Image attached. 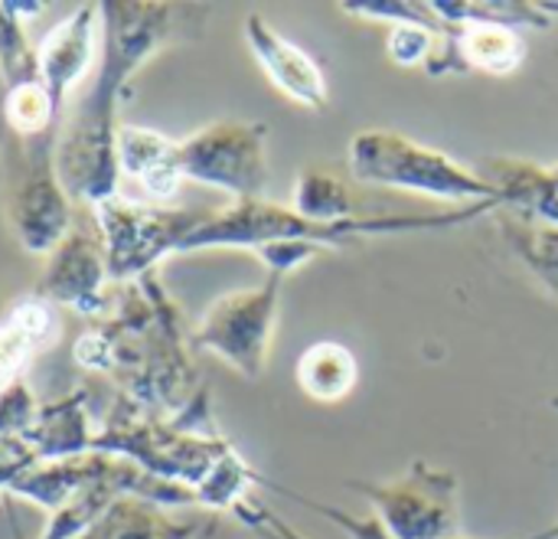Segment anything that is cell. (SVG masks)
Returning <instances> with one entry per match:
<instances>
[{"instance_id":"6da1fadb","label":"cell","mask_w":558,"mask_h":539,"mask_svg":"<svg viewBox=\"0 0 558 539\" xmlns=\"http://www.w3.org/2000/svg\"><path fill=\"white\" fill-rule=\"evenodd\" d=\"M98 69L72 111L62 118L56 170L69 200L98 206L118 196V101L128 79L170 39H177L183 10L147 0H105Z\"/></svg>"},{"instance_id":"7a4b0ae2","label":"cell","mask_w":558,"mask_h":539,"mask_svg":"<svg viewBox=\"0 0 558 539\" xmlns=\"http://www.w3.org/2000/svg\"><path fill=\"white\" fill-rule=\"evenodd\" d=\"M75 367L108 373L134 406L150 416H177L203 390L190 360V334L157 272L128 282L114 318L75 340Z\"/></svg>"},{"instance_id":"3957f363","label":"cell","mask_w":558,"mask_h":539,"mask_svg":"<svg viewBox=\"0 0 558 539\" xmlns=\"http://www.w3.org/2000/svg\"><path fill=\"white\" fill-rule=\"evenodd\" d=\"M504 209V203H471L451 213L435 216H353L343 223H314L298 216L291 206L268 203V200H242L229 203L222 209H206L199 226L183 245L186 252H206V249H248L258 252L275 242H311L324 252L343 249L350 242H360L366 236H402V232H432V229H458L468 226L487 213Z\"/></svg>"},{"instance_id":"277c9868","label":"cell","mask_w":558,"mask_h":539,"mask_svg":"<svg viewBox=\"0 0 558 539\" xmlns=\"http://www.w3.org/2000/svg\"><path fill=\"white\" fill-rule=\"evenodd\" d=\"M92 452L124 458L150 478L196 491L219 458L232 452V442H226L216 429L209 390L203 386L177 416H150L118 393L98 426Z\"/></svg>"},{"instance_id":"5b68a950","label":"cell","mask_w":558,"mask_h":539,"mask_svg":"<svg viewBox=\"0 0 558 539\" xmlns=\"http://www.w3.org/2000/svg\"><path fill=\"white\" fill-rule=\"evenodd\" d=\"M350 173L366 187L405 190L441 203H504L497 187L484 173L468 170L454 157L386 128H366L353 134Z\"/></svg>"},{"instance_id":"8992f818","label":"cell","mask_w":558,"mask_h":539,"mask_svg":"<svg viewBox=\"0 0 558 539\" xmlns=\"http://www.w3.org/2000/svg\"><path fill=\"white\" fill-rule=\"evenodd\" d=\"M56 147L59 134L20 137L0 128L3 216L13 239L33 255H49L72 229V203L56 170Z\"/></svg>"},{"instance_id":"52a82bcc","label":"cell","mask_w":558,"mask_h":539,"mask_svg":"<svg viewBox=\"0 0 558 539\" xmlns=\"http://www.w3.org/2000/svg\"><path fill=\"white\" fill-rule=\"evenodd\" d=\"M183 180L222 190L232 203L265 200L268 187V124L252 118H219L177 141Z\"/></svg>"},{"instance_id":"ba28073f","label":"cell","mask_w":558,"mask_h":539,"mask_svg":"<svg viewBox=\"0 0 558 539\" xmlns=\"http://www.w3.org/2000/svg\"><path fill=\"white\" fill-rule=\"evenodd\" d=\"M284 275L268 272L262 285L216 298L190 331V347L219 357L245 380H262L281 311Z\"/></svg>"},{"instance_id":"9c48e42d","label":"cell","mask_w":558,"mask_h":539,"mask_svg":"<svg viewBox=\"0 0 558 539\" xmlns=\"http://www.w3.org/2000/svg\"><path fill=\"white\" fill-rule=\"evenodd\" d=\"M347 488L373 507L389 539H458L461 484L454 471L418 458L392 481H350Z\"/></svg>"},{"instance_id":"30bf717a","label":"cell","mask_w":558,"mask_h":539,"mask_svg":"<svg viewBox=\"0 0 558 539\" xmlns=\"http://www.w3.org/2000/svg\"><path fill=\"white\" fill-rule=\"evenodd\" d=\"M206 209H163L111 196L95 206V223L105 239L111 282H137L170 255H183L186 239Z\"/></svg>"},{"instance_id":"8fae6325","label":"cell","mask_w":558,"mask_h":539,"mask_svg":"<svg viewBox=\"0 0 558 539\" xmlns=\"http://www.w3.org/2000/svg\"><path fill=\"white\" fill-rule=\"evenodd\" d=\"M108 252L98 223L72 226L65 239L49 252L33 295H39L49 304H65L82 318H101L108 311Z\"/></svg>"},{"instance_id":"7c38bea8","label":"cell","mask_w":558,"mask_h":539,"mask_svg":"<svg viewBox=\"0 0 558 539\" xmlns=\"http://www.w3.org/2000/svg\"><path fill=\"white\" fill-rule=\"evenodd\" d=\"M242 36L258 62V69L268 75V82L294 105L307 111H324L330 105V85L320 69V62L301 49L294 39L278 33L262 13H248L242 23Z\"/></svg>"},{"instance_id":"4fadbf2b","label":"cell","mask_w":558,"mask_h":539,"mask_svg":"<svg viewBox=\"0 0 558 539\" xmlns=\"http://www.w3.org/2000/svg\"><path fill=\"white\" fill-rule=\"evenodd\" d=\"M526 62V36L520 29L507 26H454L448 23V33L441 36L435 56L428 59L425 72L441 79V75H468V72H484V75H513Z\"/></svg>"},{"instance_id":"5bb4252c","label":"cell","mask_w":558,"mask_h":539,"mask_svg":"<svg viewBox=\"0 0 558 539\" xmlns=\"http://www.w3.org/2000/svg\"><path fill=\"white\" fill-rule=\"evenodd\" d=\"M101 46V10L98 3H78L62 23H56L36 46L39 79L52 101L65 111V95L85 79ZM65 118V115H62Z\"/></svg>"},{"instance_id":"9a60e30c","label":"cell","mask_w":558,"mask_h":539,"mask_svg":"<svg viewBox=\"0 0 558 539\" xmlns=\"http://www.w3.org/2000/svg\"><path fill=\"white\" fill-rule=\"evenodd\" d=\"M98 426H92V390L75 386L52 403H39L33 426L23 432V448L36 465H56L92 452Z\"/></svg>"},{"instance_id":"2e32d148","label":"cell","mask_w":558,"mask_h":539,"mask_svg":"<svg viewBox=\"0 0 558 539\" xmlns=\"http://www.w3.org/2000/svg\"><path fill=\"white\" fill-rule=\"evenodd\" d=\"M59 318L49 301L39 295H26L13 301L0 318V393L23 380L29 360L56 344Z\"/></svg>"},{"instance_id":"e0dca14e","label":"cell","mask_w":558,"mask_h":539,"mask_svg":"<svg viewBox=\"0 0 558 539\" xmlns=\"http://www.w3.org/2000/svg\"><path fill=\"white\" fill-rule=\"evenodd\" d=\"M118 170L121 177L134 180L150 200H170L183 183L177 141L141 124L118 128Z\"/></svg>"},{"instance_id":"ac0fdd59","label":"cell","mask_w":558,"mask_h":539,"mask_svg":"<svg viewBox=\"0 0 558 539\" xmlns=\"http://www.w3.org/2000/svg\"><path fill=\"white\" fill-rule=\"evenodd\" d=\"M484 177L497 187L504 209L558 226V183L553 167L520 157H490L484 164Z\"/></svg>"},{"instance_id":"d6986e66","label":"cell","mask_w":558,"mask_h":539,"mask_svg":"<svg viewBox=\"0 0 558 539\" xmlns=\"http://www.w3.org/2000/svg\"><path fill=\"white\" fill-rule=\"evenodd\" d=\"M209 530H213V520L206 524L173 520L157 504L121 498L78 539H203Z\"/></svg>"},{"instance_id":"ffe728a7","label":"cell","mask_w":558,"mask_h":539,"mask_svg":"<svg viewBox=\"0 0 558 539\" xmlns=\"http://www.w3.org/2000/svg\"><path fill=\"white\" fill-rule=\"evenodd\" d=\"M294 380L301 386V393L311 403L320 406H337L343 403L356 383H360V363L353 357V350L340 340H317L311 344L294 367Z\"/></svg>"},{"instance_id":"44dd1931","label":"cell","mask_w":558,"mask_h":539,"mask_svg":"<svg viewBox=\"0 0 558 539\" xmlns=\"http://www.w3.org/2000/svg\"><path fill=\"white\" fill-rule=\"evenodd\" d=\"M500 232L523 268L558 301V226L523 216L517 209H497Z\"/></svg>"},{"instance_id":"7402d4cb","label":"cell","mask_w":558,"mask_h":539,"mask_svg":"<svg viewBox=\"0 0 558 539\" xmlns=\"http://www.w3.org/2000/svg\"><path fill=\"white\" fill-rule=\"evenodd\" d=\"M432 10L454 26H507V29H549L558 20V3H523V0H432Z\"/></svg>"},{"instance_id":"603a6c76","label":"cell","mask_w":558,"mask_h":539,"mask_svg":"<svg viewBox=\"0 0 558 539\" xmlns=\"http://www.w3.org/2000/svg\"><path fill=\"white\" fill-rule=\"evenodd\" d=\"M291 209L314 223H343V219L360 216L347 177L320 164H307L294 177Z\"/></svg>"},{"instance_id":"cb8c5ba5","label":"cell","mask_w":558,"mask_h":539,"mask_svg":"<svg viewBox=\"0 0 558 539\" xmlns=\"http://www.w3.org/2000/svg\"><path fill=\"white\" fill-rule=\"evenodd\" d=\"M39 7L43 3L0 0V79H3V88L39 82L36 46H29L26 29H23V16L39 13Z\"/></svg>"},{"instance_id":"d4e9b609","label":"cell","mask_w":558,"mask_h":539,"mask_svg":"<svg viewBox=\"0 0 558 539\" xmlns=\"http://www.w3.org/2000/svg\"><path fill=\"white\" fill-rule=\"evenodd\" d=\"M252 488H262V475L248 468V462L232 448L219 458V465L209 471V478L193 491L199 507L235 514L245 501H252Z\"/></svg>"},{"instance_id":"484cf974","label":"cell","mask_w":558,"mask_h":539,"mask_svg":"<svg viewBox=\"0 0 558 539\" xmlns=\"http://www.w3.org/2000/svg\"><path fill=\"white\" fill-rule=\"evenodd\" d=\"M448 33V23H435V26H422V23H396L389 26L386 33V56L402 65V69H412V65H428V59L435 56L441 36Z\"/></svg>"},{"instance_id":"4316f807","label":"cell","mask_w":558,"mask_h":539,"mask_svg":"<svg viewBox=\"0 0 558 539\" xmlns=\"http://www.w3.org/2000/svg\"><path fill=\"white\" fill-rule=\"evenodd\" d=\"M262 488H268V491H278V494H284V498H294V501H301L304 507H311L314 514H320L324 520H330V524H337L347 537L353 539H389L386 537V530L376 524V517L373 520H360V517H353V514H347V511H337V507H330V504H317V501H311V498H301V494H294L291 488H278V484H271V481H265ZM520 539H558V520L553 527H546V530H539V534H530V537H520Z\"/></svg>"},{"instance_id":"83f0119b","label":"cell","mask_w":558,"mask_h":539,"mask_svg":"<svg viewBox=\"0 0 558 539\" xmlns=\"http://www.w3.org/2000/svg\"><path fill=\"white\" fill-rule=\"evenodd\" d=\"M36 409H39V403H36V396L29 393V386L23 380L13 383L10 390H3L0 393V439L20 442L23 432L33 426Z\"/></svg>"},{"instance_id":"f1b7e54d","label":"cell","mask_w":558,"mask_h":539,"mask_svg":"<svg viewBox=\"0 0 558 539\" xmlns=\"http://www.w3.org/2000/svg\"><path fill=\"white\" fill-rule=\"evenodd\" d=\"M36 458L23 448V442H10V439H0V471L7 468H33Z\"/></svg>"},{"instance_id":"f546056e","label":"cell","mask_w":558,"mask_h":539,"mask_svg":"<svg viewBox=\"0 0 558 539\" xmlns=\"http://www.w3.org/2000/svg\"><path fill=\"white\" fill-rule=\"evenodd\" d=\"M20 471H23V468H7V471H0V494L7 491V484H10Z\"/></svg>"},{"instance_id":"4dcf8cb0","label":"cell","mask_w":558,"mask_h":539,"mask_svg":"<svg viewBox=\"0 0 558 539\" xmlns=\"http://www.w3.org/2000/svg\"><path fill=\"white\" fill-rule=\"evenodd\" d=\"M553 177H556V183H558V164H556V167H553Z\"/></svg>"},{"instance_id":"1f68e13d","label":"cell","mask_w":558,"mask_h":539,"mask_svg":"<svg viewBox=\"0 0 558 539\" xmlns=\"http://www.w3.org/2000/svg\"><path fill=\"white\" fill-rule=\"evenodd\" d=\"M553 409H558V396H556V399H553Z\"/></svg>"}]
</instances>
